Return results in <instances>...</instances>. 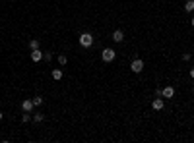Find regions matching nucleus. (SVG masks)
Returning <instances> with one entry per match:
<instances>
[{
  "label": "nucleus",
  "instance_id": "19",
  "mask_svg": "<svg viewBox=\"0 0 194 143\" xmlns=\"http://www.w3.org/2000/svg\"><path fill=\"white\" fill-rule=\"evenodd\" d=\"M2 118H4V112H2V110H0V120H2Z\"/></svg>",
  "mask_w": 194,
  "mask_h": 143
},
{
  "label": "nucleus",
  "instance_id": "9",
  "mask_svg": "<svg viewBox=\"0 0 194 143\" xmlns=\"http://www.w3.org/2000/svg\"><path fill=\"white\" fill-rule=\"evenodd\" d=\"M51 76H52V79H55V81L62 79V70H60V68H55V70L51 72Z\"/></svg>",
  "mask_w": 194,
  "mask_h": 143
},
{
  "label": "nucleus",
  "instance_id": "4",
  "mask_svg": "<svg viewBox=\"0 0 194 143\" xmlns=\"http://www.w3.org/2000/svg\"><path fill=\"white\" fill-rule=\"evenodd\" d=\"M161 97L163 99H173V97H175V87H171V85L163 87L161 89Z\"/></svg>",
  "mask_w": 194,
  "mask_h": 143
},
{
  "label": "nucleus",
  "instance_id": "7",
  "mask_svg": "<svg viewBox=\"0 0 194 143\" xmlns=\"http://www.w3.org/2000/svg\"><path fill=\"white\" fill-rule=\"evenodd\" d=\"M33 107H35V104H33V99H25L22 103V110H23V112H31Z\"/></svg>",
  "mask_w": 194,
  "mask_h": 143
},
{
  "label": "nucleus",
  "instance_id": "3",
  "mask_svg": "<svg viewBox=\"0 0 194 143\" xmlns=\"http://www.w3.org/2000/svg\"><path fill=\"white\" fill-rule=\"evenodd\" d=\"M130 70L134 73H142L144 72V60L142 58H134V60H132V64H130Z\"/></svg>",
  "mask_w": 194,
  "mask_h": 143
},
{
  "label": "nucleus",
  "instance_id": "18",
  "mask_svg": "<svg viewBox=\"0 0 194 143\" xmlns=\"http://www.w3.org/2000/svg\"><path fill=\"white\" fill-rule=\"evenodd\" d=\"M190 77L194 79V68H190Z\"/></svg>",
  "mask_w": 194,
  "mask_h": 143
},
{
  "label": "nucleus",
  "instance_id": "20",
  "mask_svg": "<svg viewBox=\"0 0 194 143\" xmlns=\"http://www.w3.org/2000/svg\"><path fill=\"white\" fill-rule=\"evenodd\" d=\"M190 25H192V27H194V18H192V19H190Z\"/></svg>",
  "mask_w": 194,
  "mask_h": 143
},
{
  "label": "nucleus",
  "instance_id": "21",
  "mask_svg": "<svg viewBox=\"0 0 194 143\" xmlns=\"http://www.w3.org/2000/svg\"><path fill=\"white\" fill-rule=\"evenodd\" d=\"M192 91H194V87H192Z\"/></svg>",
  "mask_w": 194,
  "mask_h": 143
},
{
  "label": "nucleus",
  "instance_id": "2",
  "mask_svg": "<svg viewBox=\"0 0 194 143\" xmlns=\"http://www.w3.org/2000/svg\"><path fill=\"white\" fill-rule=\"evenodd\" d=\"M101 58H103V62H113V60L117 58V52H115L113 48H103L101 50Z\"/></svg>",
  "mask_w": 194,
  "mask_h": 143
},
{
  "label": "nucleus",
  "instance_id": "1",
  "mask_svg": "<svg viewBox=\"0 0 194 143\" xmlns=\"http://www.w3.org/2000/svg\"><path fill=\"white\" fill-rule=\"evenodd\" d=\"M80 44H82V48H89L93 44V35L89 33V31H84V33L80 35Z\"/></svg>",
  "mask_w": 194,
  "mask_h": 143
},
{
  "label": "nucleus",
  "instance_id": "6",
  "mask_svg": "<svg viewBox=\"0 0 194 143\" xmlns=\"http://www.w3.org/2000/svg\"><path fill=\"white\" fill-rule=\"evenodd\" d=\"M151 108L154 110H163L165 108V101H163V97H157V99H154V103H151Z\"/></svg>",
  "mask_w": 194,
  "mask_h": 143
},
{
  "label": "nucleus",
  "instance_id": "10",
  "mask_svg": "<svg viewBox=\"0 0 194 143\" xmlns=\"http://www.w3.org/2000/svg\"><path fill=\"white\" fill-rule=\"evenodd\" d=\"M31 120L35 122V124H41V122L45 120V114H41V112H35V114L31 116Z\"/></svg>",
  "mask_w": 194,
  "mask_h": 143
},
{
  "label": "nucleus",
  "instance_id": "12",
  "mask_svg": "<svg viewBox=\"0 0 194 143\" xmlns=\"http://www.w3.org/2000/svg\"><path fill=\"white\" fill-rule=\"evenodd\" d=\"M39 44H41V43H39L37 39H31V41H29V48H31V50H33V48H39Z\"/></svg>",
  "mask_w": 194,
  "mask_h": 143
},
{
  "label": "nucleus",
  "instance_id": "15",
  "mask_svg": "<svg viewBox=\"0 0 194 143\" xmlns=\"http://www.w3.org/2000/svg\"><path fill=\"white\" fill-rule=\"evenodd\" d=\"M31 120V112H25V114H22V122L25 124V122H29Z\"/></svg>",
  "mask_w": 194,
  "mask_h": 143
},
{
  "label": "nucleus",
  "instance_id": "16",
  "mask_svg": "<svg viewBox=\"0 0 194 143\" xmlns=\"http://www.w3.org/2000/svg\"><path fill=\"white\" fill-rule=\"evenodd\" d=\"M51 58H52V52H43V60L45 62H51Z\"/></svg>",
  "mask_w": 194,
  "mask_h": 143
},
{
  "label": "nucleus",
  "instance_id": "13",
  "mask_svg": "<svg viewBox=\"0 0 194 143\" xmlns=\"http://www.w3.org/2000/svg\"><path fill=\"white\" fill-rule=\"evenodd\" d=\"M43 101H45L43 97H39V95H37L35 99H33V104H35V107H41V104H43Z\"/></svg>",
  "mask_w": 194,
  "mask_h": 143
},
{
  "label": "nucleus",
  "instance_id": "5",
  "mask_svg": "<svg viewBox=\"0 0 194 143\" xmlns=\"http://www.w3.org/2000/svg\"><path fill=\"white\" fill-rule=\"evenodd\" d=\"M29 58L33 60V62H41V60H43V50H39V48H33L31 50V54H29Z\"/></svg>",
  "mask_w": 194,
  "mask_h": 143
},
{
  "label": "nucleus",
  "instance_id": "8",
  "mask_svg": "<svg viewBox=\"0 0 194 143\" xmlns=\"http://www.w3.org/2000/svg\"><path fill=\"white\" fill-rule=\"evenodd\" d=\"M113 41L115 43H122V41H124V33H122L121 29H115L113 31Z\"/></svg>",
  "mask_w": 194,
  "mask_h": 143
},
{
  "label": "nucleus",
  "instance_id": "11",
  "mask_svg": "<svg viewBox=\"0 0 194 143\" xmlns=\"http://www.w3.org/2000/svg\"><path fill=\"white\" fill-rule=\"evenodd\" d=\"M184 12H188V14L194 12V0H187L184 2Z\"/></svg>",
  "mask_w": 194,
  "mask_h": 143
},
{
  "label": "nucleus",
  "instance_id": "14",
  "mask_svg": "<svg viewBox=\"0 0 194 143\" xmlns=\"http://www.w3.org/2000/svg\"><path fill=\"white\" fill-rule=\"evenodd\" d=\"M66 62H68L66 54H60V56H58V64H60V66H66Z\"/></svg>",
  "mask_w": 194,
  "mask_h": 143
},
{
  "label": "nucleus",
  "instance_id": "17",
  "mask_svg": "<svg viewBox=\"0 0 194 143\" xmlns=\"http://www.w3.org/2000/svg\"><path fill=\"white\" fill-rule=\"evenodd\" d=\"M190 58H192V54H190V52H184V54H183V60H184V62H188Z\"/></svg>",
  "mask_w": 194,
  "mask_h": 143
}]
</instances>
